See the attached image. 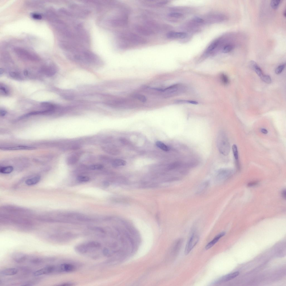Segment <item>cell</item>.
Listing matches in <instances>:
<instances>
[{"mask_svg":"<svg viewBox=\"0 0 286 286\" xmlns=\"http://www.w3.org/2000/svg\"><path fill=\"white\" fill-rule=\"evenodd\" d=\"M77 179L79 181L83 182H87L90 180L89 178L86 176H79Z\"/></svg>","mask_w":286,"mask_h":286,"instance_id":"b9f144b4","label":"cell"},{"mask_svg":"<svg viewBox=\"0 0 286 286\" xmlns=\"http://www.w3.org/2000/svg\"><path fill=\"white\" fill-rule=\"evenodd\" d=\"M253 70L255 71V72L258 75V76L260 78L263 75V72H262L261 69L259 66L258 65Z\"/></svg>","mask_w":286,"mask_h":286,"instance_id":"ab89813d","label":"cell"},{"mask_svg":"<svg viewBox=\"0 0 286 286\" xmlns=\"http://www.w3.org/2000/svg\"><path fill=\"white\" fill-rule=\"evenodd\" d=\"M185 86L181 84L173 85L164 89L158 88V92L162 93V96L166 98H171L180 94L185 92Z\"/></svg>","mask_w":286,"mask_h":286,"instance_id":"7a4b0ae2","label":"cell"},{"mask_svg":"<svg viewBox=\"0 0 286 286\" xmlns=\"http://www.w3.org/2000/svg\"><path fill=\"white\" fill-rule=\"evenodd\" d=\"M187 34L185 32H177L171 31L166 34V37L169 39H183L187 36Z\"/></svg>","mask_w":286,"mask_h":286,"instance_id":"e0dca14e","label":"cell"},{"mask_svg":"<svg viewBox=\"0 0 286 286\" xmlns=\"http://www.w3.org/2000/svg\"><path fill=\"white\" fill-rule=\"evenodd\" d=\"M209 184V182L208 181H206L204 182V183L200 186V188L199 189V190L198 191V193H200L204 192V190H205L208 187Z\"/></svg>","mask_w":286,"mask_h":286,"instance_id":"d6a6232c","label":"cell"},{"mask_svg":"<svg viewBox=\"0 0 286 286\" xmlns=\"http://www.w3.org/2000/svg\"><path fill=\"white\" fill-rule=\"evenodd\" d=\"M220 79L222 84L224 85H227L229 82V79L227 75L222 73L220 75Z\"/></svg>","mask_w":286,"mask_h":286,"instance_id":"f1b7e54d","label":"cell"},{"mask_svg":"<svg viewBox=\"0 0 286 286\" xmlns=\"http://www.w3.org/2000/svg\"><path fill=\"white\" fill-rule=\"evenodd\" d=\"M199 240V237L195 234H193L189 238L187 243L185 250V254L187 255L195 247Z\"/></svg>","mask_w":286,"mask_h":286,"instance_id":"ba28073f","label":"cell"},{"mask_svg":"<svg viewBox=\"0 0 286 286\" xmlns=\"http://www.w3.org/2000/svg\"><path fill=\"white\" fill-rule=\"evenodd\" d=\"M285 63H284L278 67L275 70L276 73L277 74H281L285 68Z\"/></svg>","mask_w":286,"mask_h":286,"instance_id":"f35d334b","label":"cell"},{"mask_svg":"<svg viewBox=\"0 0 286 286\" xmlns=\"http://www.w3.org/2000/svg\"><path fill=\"white\" fill-rule=\"evenodd\" d=\"M193 20L198 23H201L204 22V20L200 17H196L193 19Z\"/></svg>","mask_w":286,"mask_h":286,"instance_id":"bcb514c9","label":"cell"},{"mask_svg":"<svg viewBox=\"0 0 286 286\" xmlns=\"http://www.w3.org/2000/svg\"><path fill=\"white\" fill-rule=\"evenodd\" d=\"M225 232H222L218 234L214 239L207 245L206 246L205 248L206 250H208L212 248L213 246L216 244L217 242L219 241L221 238L225 235Z\"/></svg>","mask_w":286,"mask_h":286,"instance_id":"ffe728a7","label":"cell"},{"mask_svg":"<svg viewBox=\"0 0 286 286\" xmlns=\"http://www.w3.org/2000/svg\"><path fill=\"white\" fill-rule=\"evenodd\" d=\"M260 78L262 80L267 84H270L271 82V79L269 75H263Z\"/></svg>","mask_w":286,"mask_h":286,"instance_id":"d590c367","label":"cell"},{"mask_svg":"<svg viewBox=\"0 0 286 286\" xmlns=\"http://www.w3.org/2000/svg\"><path fill=\"white\" fill-rule=\"evenodd\" d=\"M14 51L16 54L22 58L33 61L39 59V58L36 55L22 47H16Z\"/></svg>","mask_w":286,"mask_h":286,"instance_id":"277c9868","label":"cell"},{"mask_svg":"<svg viewBox=\"0 0 286 286\" xmlns=\"http://www.w3.org/2000/svg\"><path fill=\"white\" fill-rule=\"evenodd\" d=\"M19 271L18 269L16 268H7L3 269L1 271L0 275L2 276H13L16 275Z\"/></svg>","mask_w":286,"mask_h":286,"instance_id":"ac0fdd59","label":"cell"},{"mask_svg":"<svg viewBox=\"0 0 286 286\" xmlns=\"http://www.w3.org/2000/svg\"><path fill=\"white\" fill-rule=\"evenodd\" d=\"M7 112L5 110H2L0 111V114L1 116L3 117L5 116Z\"/></svg>","mask_w":286,"mask_h":286,"instance_id":"7dc6e473","label":"cell"},{"mask_svg":"<svg viewBox=\"0 0 286 286\" xmlns=\"http://www.w3.org/2000/svg\"><path fill=\"white\" fill-rule=\"evenodd\" d=\"M1 149L5 150H33L35 149L34 147L32 146H19L9 147H1Z\"/></svg>","mask_w":286,"mask_h":286,"instance_id":"d6986e66","label":"cell"},{"mask_svg":"<svg viewBox=\"0 0 286 286\" xmlns=\"http://www.w3.org/2000/svg\"><path fill=\"white\" fill-rule=\"evenodd\" d=\"M281 1L280 0H272L271 3V5L272 8L276 9L279 7Z\"/></svg>","mask_w":286,"mask_h":286,"instance_id":"4dcf8cb0","label":"cell"},{"mask_svg":"<svg viewBox=\"0 0 286 286\" xmlns=\"http://www.w3.org/2000/svg\"><path fill=\"white\" fill-rule=\"evenodd\" d=\"M182 243L183 240L181 239H179L176 242L173 249L174 253L175 255H177L178 252H179L182 247Z\"/></svg>","mask_w":286,"mask_h":286,"instance_id":"cb8c5ba5","label":"cell"},{"mask_svg":"<svg viewBox=\"0 0 286 286\" xmlns=\"http://www.w3.org/2000/svg\"><path fill=\"white\" fill-rule=\"evenodd\" d=\"M40 72L47 75L50 77L54 75L56 73V70L53 67L50 66H45L42 67Z\"/></svg>","mask_w":286,"mask_h":286,"instance_id":"2e32d148","label":"cell"},{"mask_svg":"<svg viewBox=\"0 0 286 286\" xmlns=\"http://www.w3.org/2000/svg\"><path fill=\"white\" fill-rule=\"evenodd\" d=\"M0 91L1 93L3 95H7L8 94V91L7 89L3 86H1L0 88Z\"/></svg>","mask_w":286,"mask_h":286,"instance_id":"7bdbcfd3","label":"cell"},{"mask_svg":"<svg viewBox=\"0 0 286 286\" xmlns=\"http://www.w3.org/2000/svg\"><path fill=\"white\" fill-rule=\"evenodd\" d=\"M104 168V166L101 164H94L90 165L89 167L90 169L92 170H100Z\"/></svg>","mask_w":286,"mask_h":286,"instance_id":"e575fe53","label":"cell"},{"mask_svg":"<svg viewBox=\"0 0 286 286\" xmlns=\"http://www.w3.org/2000/svg\"><path fill=\"white\" fill-rule=\"evenodd\" d=\"M187 103L193 104H198L196 102L190 100H187Z\"/></svg>","mask_w":286,"mask_h":286,"instance_id":"681fc988","label":"cell"},{"mask_svg":"<svg viewBox=\"0 0 286 286\" xmlns=\"http://www.w3.org/2000/svg\"><path fill=\"white\" fill-rule=\"evenodd\" d=\"M261 133L265 134H267L268 133L267 130L265 128H262L261 129Z\"/></svg>","mask_w":286,"mask_h":286,"instance_id":"c3c4849f","label":"cell"},{"mask_svg":"<svg viewBox=\"0 0 286 286\" xmlns=\"http://www.w3.org/2000/svg\"><path fill=\"white\" fill-rule=\"evenodd\" d=\"M120 47L126 48L129 44L133 45L144 44L146 42V40L138 35L133 33H122L118 36Z\"/></svg>","mask_w":286,"mask_h":286,"instance_id":"6da1fadb","label":"cell"},{"mask_svg":"<svg viewBox=\"0 0 286 286\" xmlns=\"http://www.w3.org/2000/svg\"><path fill=\"white\" fill-rule=\"evenodd\" d=\"M44 261L41 258H37L31 259L30 262L31 264H41Z\"/></svg>","mask_w":286,"mask_h":286,"instance_id":"8d00e7d4","label":"cell"},{"mask_svg":"<svg viewBox=\"0 0 286 286\" xmlns=\"http://www.w3.org/2000/svg\"><path fill=\"white\" fill-rule=\"evenodd\" d=\"M11 77L16 79L22 80V79L21 75L19 73L15 72H11L9 74Z\"/></svg>","mask_w":286,"mask_h":286,"instance_id":"836d02e7","label":"cell"},{"mask_svg":"<svg viewBox=\"0 0 286 286\" xmlns=\"http://www.w3.org/2000/svg\"><path fill=\"white\" fill-rule=\"evenodd\" d=\"M135 29L138 33L146 36H149L154 34V31L150 27L141 25H137Z\"/></svg>","mask_w":286,"mask_h":286,"instance_id":"8fae6325","label":"cell"},{"mask_svg":"<svg viewBox=\"0 0 286 286\" xmlns=\"http://www.w3.org/2000/svg\"><path fill=\"white\" fill-rule=\"evenodd\" d=\"M156 145L158 148L165 151L167 152L169 150V147L160 141H157L156 142Z\"/></svg>","mask_w":286,"mask_h":286,"instance_id":"83f0119b","label":"cell"},{"mask_svg":"<svg viewBox=\"0 0 286 286\" xmlns=\"http://www.w3.org/2000/svg\"><path fill=\"white\" fill-rule=\"evenodd\" d=\"M41 177L37 176L28 179L26 181V184L29 186L37 184L41 180Z\"/></svg>","mask_w":286,"mask_h":286,"instance_id":"7402d4cb","label":"cell"},{"mask_svg":"<svg viewBox=\"0 0 286 286\" xmlns=\"http://www.w3.org/2000/svg\"><path fill=\"white\" fill-rule=\"evenodd\" d=\"M133 97L142 103H145L147 101V99L144 95L139 94H135L133 95Z\"/></svg>","mask_w":286,"mask_h":286,"instance_id":"f546056e","label":"cell"},{"mask_svg":"<svg viewBox=\"0 0 286 286\" xmlns=\"http://www.w3.org/2000/svg\"><path fill=\"white\" fill-rule=\"evenodd\" d=\"M168 2V1H161L157 2L155 5L158 7L161 6L166 5Z\"/></svg>","mask_w":286,"mask_h":286,"instance_id":"ee69618b","label":"cell"},{"mask_svg":"<svg viewBox=\"0 0 286 286\" xmlns=\"http://www.w3.org/2000/svg\"><path fill=\"white\" fill-rule=\"evenodd\" d=\"M13 168L11 166L1 167L0 168V172L4 174H9L13 171Z\"/></svg>","mask_w":286,"mask_h":286,"instance_id":"4316f807","label":"cell"},{"mask_svg":"<svg viewBox=\"0 0 286 286\" xmlns=\"http://www.w3.org/2000/svg\"><path fill=\"white\" fill-rule=\"evenodd\" d=\"M234 46L232 45H226L222 49V52L224 53H229L234 49Z\"/></svg>","mask_w":286,"mask_h":286,"instance_id":"1f68e13d","label":"cell"},{"mask_svg":"<svg viewBox=\"0 0 286 286\" xmlns=\"http://www.w3.org/2000/svg\"><path fill=\"white\" fill-rule=\"evenodd\" d=\"M24 74L25 76H27L28 75V72L27 70H25L24 72Z\"/></svg>","mask_w":286,"mask_h":286,"instance_id":"db71d44e","label":"cell"},{"mask_svg":"<svg viewBox=\"0 0 286 286\" xmlns=\"http://www.w3.org/2000/svg\"><path fill=\"white\" fill-rule=\"evenodd\" d=\"M74 266L69 264H63L56 267L55 272H73L75 269Z\"/></svg>","mask_w":286,"mask_h":286,"instance_id":"7c38bea8","label":"cell"},{"mask_svg":"<svg viewBox=\"0 0 286 286\" xmlns=\"http://www.w3.org/2000/svg\"><path fill=\"white\" fill-rule=\"evenodd\" d=\"M217 144L218 150L221 154L224 156L228 155L231 146L227 135L223 131H221L218 134Z\"/></svg>","mask_w":286,"mask_h":286,"instance_id":"3957f363","label":"cell"},{"mask_svg":"<svg viewBox=\"0 0 286 286\" xmlns=\"http://www.w3.org/2000/svg\"><path fill=\"white\" fill-rule=\"evenodd\" d=\"M168 16L170 17L180 18L183 17L184 15L183 14L180 13H173L169 14Z\"/></svg>","mask_w":286,"mask_h":286,"instance_id":"74e56055","label":"cell"},{"mask_svg":"<svg viewBox=\"0 0 286 286\" xmlns=\"http://www.w3.org/2000/svg\"><path fill=\"white\" fill-rule=\"evenodd\" d=\"M55 269L56 267L54 266H47L34 272L33 273V275L35 276H38L47 275L55 272Z\"/></svg>","mask_w":286,"mask_h":286,"instance_id":"30bf717a","label":"cell"},{"mask_svg":"<svg viewBox=\"0 0 286 286\" xmlns=\"http://www.w3.org/2000/svg\"><path fill=\"white\" fill-rule=\"evenodd\" d=\"M128 22V18L126 15L117 18L111 19L108 21V23L110 25L116 27L124 26L127 24Z\"/></svg>","mask_w":286,"mask_h":286,"instance_id":"52a82bcc","label":"cell"},{"mask_svg":"<svg viewBox=\"0 0 286 286\" xmlns=\"http://www.w3.org/2000/svg\"><path fill=\"white\" fill-rule=\"evenodd\" d=\"M257 184V182H253V183H250V184H248V186H253L256 185Z\"/></svg>","mask_w":286,"mask_h":286,"instance_id":"f907efd6","label":"cell"},{"mask_svg":"<svg viewBox=\"0 0 286 286\" xmlns=\"http://www.w3.org/2000/svg\"><path fill=\"white\" fill-rule=\"evenodd\" d=\"M100 159L102 161L106 162H109L110 160V158L109 157L105 156H100Z\"/></svg>","mask_w":286,"mask_h":286,"instance_id":"f6af8a7d","label":"cell"},{"mask_svg":"<svg viewBox=\"0 0 286 286\" xmlns=\"http://www.w3.org/2000/svg\"><path fill=\"white\" fill-rule=\"evenodd\" d=\"M102 149L105 152L112 155H117L120 152L116 147L112 145H104L102 147Z\"/></svg>","mask_w":286,"mask_h":286,"instance_id":"4fadbf2b","label":"cell"},{"mask_svg":"<svg viewBox=\"0 0 286 286\" xmlns=\"http://www.w3.org/2000/svg\"><path fill=\"white\" fill-rule=\"evenodd\" d=\"M31 16L33 18L36 20H41L42 17L41 15L36 13L32 14Z\"/></svg>","mask_w":286,"mask_h":286,"instance_id":"60d3db41","label":"cell"},{"mask_svg":"<svg viewBox=\"0 0 286 286\" xmlns=\"http://www.w3.org/2000/svg\"><path fill=\"white\" fill-rule=\"evenodd\" d=\"M112 165L115 168L125 166L127 163L125 160L121 159H115L112 160Z\"/></svg>","mask_w":286,"mask_h":286,"instance_id":"484cf974","label":"cell"},{"mask_svg":"<svg viewBox=\"0 0 286 286\" xmlns=\"http://www.w3.org/2000/svg\"><path fill=\"white\" fill-rule=\"evenodd\" d=\"M100 247V244L98 242L93 241L79 245L75 248V249L79 253H85L88 252L93 249H98Z\"/></svg>","mask_w":286,"mask_h":286,"instance_id":"5b68a950","label":"cell"},{"mask_svg":"<svg viewBox=\"0 0 286 286\" xmlns=\"http://www.w3.org/2000/svg\"><path fill=\"white\" fill-rule=\"evenodd\" d=\"M240 273L238 272H236L232 273L221 277L217 280L215 282L216 284L227 282L234 278L239 275Z\"/></svg>","mask_w":286,"mask_h":286,"instance_id":"5bb4252c","label":"cell"},{"mask_svg":"<svg viewBox=\"0 0 286 286\" xmlns=\"http://www.w3.org/2000/svg\"><path fill=\"white\" fill-rule=\"evenodd\" d=\"M80 156L78 154L70 155L67 159V162L68 165H73L76 164L79 160Z\"/></svg>","mask_w":286,"mask_h":286,"instance_id":"44dd1931","label":"cell"},{"mask_svg":"<svg viewBox=\"0 0 286 286\" xmlns=\"http://www.w3.org/2000/svg\"><path fill=\"white\" fill-rule=\"evenodd\" d=\"M219 41L218 40H216L212 42L206 49L205 51L206 54L211 53L219 45Z\"/></svg>","mask_w":286,"mask_h":286,"instance_id":"603a6c76","label":"cell"},{"mask_svg":"<svg viewBox=\"0 0 286 286\" xmlns=\"http://www.w3.org/2000/svg\"><path fill=\"white\" fill-rule=\"evenodd\" d=\"M234 172L232 169H224L221 170L218 172L217 175V180L220 181L227 180L232 176Z\"/></svg>","mask_w":286,"mask_h":286,"instance_id":"9c48e42d","label":"cell"},{"mask_svg":"<svg viewBox=\"0 0 286 286\" xmlns=\"http://www.w3.org/2000/svg\"><path fill=\"white\" fill-rule=\"evenodd\" d=\"M232 150L234 159H235L236 164L238 168H240V165L239 161V157H238V153L237 147V145L235 144L233 145L232 146Z\"/></svg>","mask_w":286,"mask_h":286,"instance_id":"d4e9b609","label":"cell"},{"mask_svg":"<svg viewBox=\"0 0 286 286\" xmlns=\"http://www.w3.org/2000/svg\"><path fill=\"white\" fill-rule=\"evenodd\" d=\"M70 9L72 10L71 12L75 16L84 18L90 13V10L84 7L75 4H72L70 6Z\"/></svg>","mask_w":286,"mask_h":286,"instance_id":"8992f818","label":"cell"},{"mask_svg":"<svg viewBox=\"0 0 286 286\" xmlns=\"http://www.w3.org/2000/svg\"><path fill=\"white\" fill-rule=\"evenodd\" d=\"M284 16L285 17V16H286V12H285V11H284Z\"/></svg>","mask_w":286,"mask_h":286,"instance_id":"9f6ffc18","label":"cell"},{"mask_svg":"<svg viewBox=\"0 0 286 286\" xmlns=\"http://www.w3.org/2000/svg\"><path fill=\"white\" fill-rule=\"evenodd\" d=\"M3 72H4L3 70V69H1V72H0V74H1V75L2 74H3Z\"/></svg>","mask_w":286,"mask_h":286,"instance_id":"11a10c76","label":"cell"},{"mask_svg":"<svg viewBox=\"0 0 286 286\" xmlns=\"http://www.w3.org/2000/svg\"><path fill=\"white\" fill-rule=\"evenodd\" d=\"M282 195L284 198H285L286 192L285 190H284L283 192Z\"/></svg>","mask_w":286,"mask_h":286,"instance_id":"f5cc1de1","label":"cell"},{"mask_svg":"<svg viewBox=\"0 0 286 286\" xmlns=\"http://www.w3.org/2000/svg\"><path fill=\"white\" fill-rule=\"evenodd\" d=\"M104 184L105 186H109V183L108 182L105 181L104 182Z\"/></svg>","mask_w":286,"mask_h":286,"instance_id":"816d5d0a","label":"cell"},{"mask_svg":"<svg viewBox=\"0 0 286 286\" xmlns=\"http://www.w3.org/2000/svg\"><path fill=\"white\" fill-rule=\"evenodd\" d=\"M27 255L21 253H14L12 256V259L15 263H21L25 261L26 259Z\"/></svg>","mask_w":286,"mask_h":286,"instance_id":"9a60e30c","label":"cell"}]
</instances>
